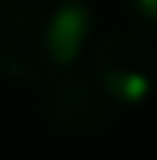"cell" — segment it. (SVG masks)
Segmentation results:
<instances>
[{"label": "cell", "instance_id": "obj_1", "mask_svg": "<svg viewBox=\"0 0 157 160\" xmlns=\"http://www.w3.org/2000/svg\"><path fill=\"white\" fill-rule=\"evenodd\" d=\"M90 34V0H0V75L45 82L78 63Z\"/></svg>", "mask_w": 157, "mask_h": 160}, {"label": "cell", "instance_id": "obj_2", "mask_svg": "<svg viewBox=\"0 0 157 160\" xmlns=\"http://www.w3.org/2000/svg\"><path fill=\"white\" fill-rule=\"evenodd\" d=\"M94 82L112 108H138L157 93V52L131 30H112L94 48Z\"/></svg>", "mask_w": 157, "mask_h": 160}, {"label": "cell", "instance_id": "obj_3", "mask_svg": "<svg viewBox=\"0 0 157 160\" xmlns=\"http://www.w3.org/2000/svg\"><path fill=\"white\" fill-rule=\"evenodd\" d=\"M41 108H45V119L68 134H94L112 119V101L101 93L90 71H78V63L45 78Z\"/></svg>", "mask_w": 157, "mask_h": 160}, {"label": "cell", "instance_id": "obj_4", "mask_svg": "<svg viewBox=\"0 0 157 160\" xmlns=\"http://www.w3.org/2000/svg\"><path fill=\"white\" fill-rule=\"evenodd\" d=\"M127 15L135 19V26L157 34V0H127Z\"/></svg>", "mask_w": 157, "mask_h": 160}]
</instances>
